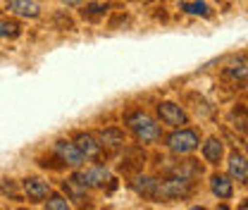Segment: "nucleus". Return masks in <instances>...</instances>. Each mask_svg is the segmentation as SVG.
Segmentation results:
<instances>
[{"mask_svg": "<svg viewBox=\"0 0 248 210\" xmlns=\"http://www.w3.org/2000/svg\"><path fill=\"white\" fill-rule=\"evenodd\" d=\"M124 122H126V127L131 129V134L136 136L139 144H153V141L160 139V124H157L151 115L141 113V110L129 113Z\"/></svg>", "mask_w": 248, "mask_h": 210, "instance_id": "obj_1", "label": "nucleus"}, {"mask_svg": "<svg viewBox=\"0 0 248 210\" xmlns=\"http://www.w3.org/2000/svg\"><path fill=\"white\" fill-rule=\"evenodd\" d=\"M201 139L193 129H184V127H177V131H172L167 136V148L172 150L174 155H188L198 148Z\"/></svg>", "mask_w": 248, "mask_h": 210, "instance_id": "obj_2", "label": "nucleus"}, {"mask_svg": "<svg viewBox=\"0 0 248 210\" xmlns=\"http://www.w3.org/2000/svg\"><path fill=\"white\" fill-rule=\"evenodd\" d=\"M191 189H193V181L188 177L174 175V177L157 181V198H186Z\"/></svg>", "mask_w": 248, "mask_h": 210, "instance_id": "obj_3", "label": "nucleus"}, {"mask_svg": "<svg viewBox=\"0 0 248 210\" xmlns=\"http://www.w3.org/2000/svg\"><path fill=\"white\" fill-rule=\"evenodd\" d=\"M157 115H160V120L165 122V124H170V127H184L188 117H186L184 108L182 105H177V103H170V100H162L160 105H157Z\"/></svg>", "mask_w": 248, "mask_h": 210, "instance_id": "obj_4", "label": "nucleus"}, {"mask_svg": "<svg viewBox=\"0 0 248 210\" xmlns=\"http://www.w3.org/2000/svg\"><path fill=\"white\" fill-rule=\"evenodd\" d=\"M72 181H77L79 186H105V181H108V170L105 167H91V170H86V172H77Z\"/></svg>", "mask_w": 248, "mask_h": 210, "instance_id": "obj_5", "label": "nucleus"}, {"mask_svg": "<svg viewBox=\"0 0 248 210\" xmlns=\"http://www.w3.org/2000/svg\"><path fill=\"white\" fill-rule=\"evenodd\" d=\"M224 77H229V79L236 81V84L248 81V55H239V58H234L232 62H227Z\"/></svg>", "mask_w": 248, "mask_h": 210, "instance_id": "obj_6", "label": "nucleus"}, {"mask_svg": "<svg viewBox=\"0 0 248 210\" xmlns=\"http://www.w3.org/2000/svg\"><path fill=\"white\" fill-rule=\"evenodd\" d=\"M24 194L29 196V201H43V198H48V194H50V184L43 179H38V177H29V179H24Z\"/></svg>", "mask_w": 248, "mask_h": 210, "instance_id": "obj_7", "label": "nucleus"}, {"mask_svg": "<svg viewBox=\"0 0 248 210\" xmlns=\"http://www.w3.org/2000/svg\"><path fill=\"white\" fill-rule=\"evenodd\" d=\"M55 153L62 158V162H67V165H72V167H79V165L84 162L81 150L77 148L74 144H69V141H58V144H55Z\"/></svg>", "mask_w": 248, "mask_h": 210, "instance_id": "obj_8", "label": "nucleus"}, {"mask_svg": "<svg viewBox=\"0 0 248 210\" xmlns=\"http://www.w3.org/2000/svg\"><path fill=\"white\" fill-rule=\"evenodd\" d=\"M229 177L241 181V184H248V160L241 153L229 155Z\"/></svg>", "mask_w": 248, "mask_h": 210, "instance_id": "obj_9", "label": "nucleus"}, {"mask_svg": "<svg viewBox=\"0 0 248 210\" xmlns=\"http://www.w3.org/2000/svg\"><path fill=\"white\" fill-rule=\"evenodd\" d=\"M210 189L217 198H224V201H229L234 196V184H232V177H227V175H213Z\"/></svg>", "mask_w": 248, "mask_h": 210, "instance_id": "obj_10", "label": "nucleus"}, {"mask_svg": "<svg viewBox=\"0 0 248 210\" xmlns=\"http://www.w3.org/2000/svg\"><path fill=\"white\" fill-rule=\"evenodd\" d=\"M7 10L17 17H31V19L38 17V5L33 0H10Z\"/></svg>", "mask_w": 248, "mask_h": 210, "instance_id": "obj_11", "label": "nucleus"}, {"mask_svg": "<svg viewBox=\"0 0 248 210\" xmlns=\"http://www.w3.org/2000/svg\"><path fill=\"white\" fill-rule=\"evenodd\" d=\"M74 146L81 150V155H86V158H98V153H100V144L93 139L91 134H77Z\"/></svg>", "mask_w": 248, "mask_h": 210, "instance_id": "obj_12", "label": "nucleus"}, {"mask_svg": "<svg viewBox=\"0 0 248 210\" xmlns=\"http://www.w3.org/2000/svg\"><path fill=\"white\" fill-rule=\"evenodd\" d=\"M98 139H100V146H108V148H122L124 144V134L120 129H100L98 131Z\"/></svg>", "mask_w": 248, "mask_h": 210, "instance_id": "obj_13", "label": "nucleus"}, {"mask_svg": "<svg viewBox=\"0 0 248 210\" xmlns=\"http://www.w3.org/2000/svg\"><path fill=\"white\" fill-rule=\"evenodd\" d=\"M131 186L136 189V194H141L146 198H157V179L153 177H136L131 181Z\"/></svg>", "mask_w": 248, "mask_h": 210, "instance_id": "obj_14", "label": "nucleus"}, {"mask_svg": "<svg viewBox=\"0 0 248 210\" xmlns=\"http://www.w3.org/2000/svg\"><path fill=\"white\" fill-rule=\"evenodd\" d=\"M224 155V144L219 139H208L205 146H203V158L210 162V165H217Z\"/></svg>", "mask_w": 248, "mask_h": 210, "instance_id": "obj_15", "label": "nucleus"}, {"mask_svg": "<svg viewBox=\"0 0 248 210\" xmlns=\"http://www.w3.org/2000/svg\"><path fill=\"white\" fill-rule=\"evenodd\" d=\"M229 124L239 131V134H244V136H248V110L246 108H234L232 113H229Z\"/></svg>", "mask_w": 248, "mask_h": 210, "instance_id": "obj_16", "label": "nucleus"}, {"mask_svg": "<svg viewBox=\"0 0 248 210\" xmlns=\"http://www.w3.org/2000/svg\"><path fill=\"white\" fill-rule=\"evenodd\" d=\"M22 27L15 19H0V38H15L19 36Z\"/></svg>", "mask_w": 248, "mask_h": 210, "instance_id": "obj_17", "label": "nucleus"}, {"mask_svg": "<svg viewBox=\"0 0 248 210\" xmlns=\"http://www.w3.org/2000/svg\"><path fill=\"white\" fill-rule=\"evenodd\" d=\"M182 10L188 15H203V17L210 15V7L205 2H182Z\"/></svg>", "mask_w": 248, "mask_h": 210, "instance_id": "obj_18", "label": "nucleus"}, {"mask_svg": "<svg viewBox=\"0 0 248 210\" xmlns=\"http://www.w3.org/2000/svg\"><path fill=\"white\" fill-rule=\"evenodd\" d=\"M105 10H108L105 2H91L84 7V17H100V15H105Z\"/></svg>", "mask_w": 248, "mask_h": 210, "instance_id": "obj_19", "label": "nucleus"}, {"mask_svg": "<svg viewBox=\"0 0 248 210\" xmlns=\"http://www.w3.org/2000/svg\"><path fill=\"white\" fill-rule=\"evenodd\" d=\"M46 208L48 210H67L69 208V201H64L62 196H50V198L46 201Z\"/></svg>", "mask_w": 248, "mask_h": 210, "instance_id": "obj_20", "label": "nucleus"}, {"mask_svg": "<svg viewBox=\"0 0 248 210\" xmlns=\"http://www.w3.org/2000/svg\"><path fill=\"white\" fill-rule=\"evenodd\" d=\"M0 191H2L5 196H12V198H17V201H19V194H17V186H15V181L5 179V181H2V186H0Z\"/></svg>", "mask_w": 248, "mask_h": 210, "instance_id": "obj_21", "label": "nucleus"}, {"mask_svg": "<svg viewBox=\"0 0 248 210\" xmlns=\"http://www.w3.org/2000/svg\"><path fill=\"white\" fill-rule=\"evenodd\" d=\"M64 2H69V5H74V2H81V0H64Z\"/></svg>", "mask_w": 248, "mask_h": 210, "instance_id": "obj_22", "label": "nucleus"}]
</instances>
